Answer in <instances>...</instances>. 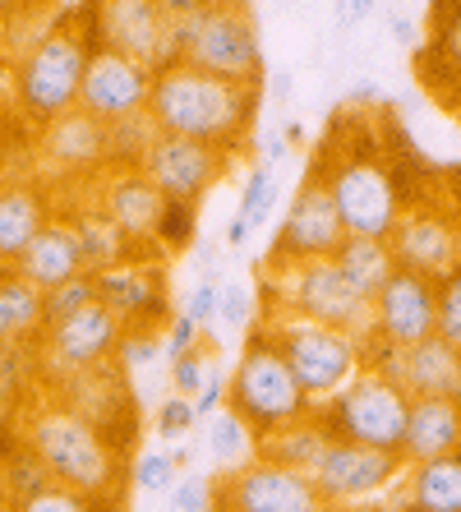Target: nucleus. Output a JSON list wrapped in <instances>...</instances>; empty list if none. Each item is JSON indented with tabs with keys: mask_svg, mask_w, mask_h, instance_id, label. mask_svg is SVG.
<instances>
[{
	"mask_svg": "<svg viewBox=\"0 0 461 512\" xmlns=\"http://www.w3.org/2000/svg\"><path fill=\"white\" fill-rule=\"evenodd\" d=\"M259 102L263 84H231V79H217V74H203L185 60H176V65L153 74L148 116L157 120L162 134L217 143L236 157L240 143L254 130V120H259Z\"/></svg>",
	"mask_w": 461,
	"mask_h": 512,
	"instance_id": "obj_1",
	"label": "nucleus"
},
{
	"mask_svg": "<svg viewBox=\"0 0 461 512\" xmlns=\"http://www.w3.org/2000/svg\"><path fill=\"white\" fill-rule=\"evenodd\" d=\"M88 51H93V42H88L83 14H60V19H47L37 28L28 47L10 56L5 97L28 130H42L56 116L79 107Z\"/></svg>",
	"mask_w": 461,
	"mask_h": 512,
	"instance_id": "obj_2",
	"label": "nucleus"
},
{
	"mask_svg": "<svg viewBox=\"0 0 461 512\" xmlns=\"http://www.w3.org/2000/svg\"><path fill=\"white\" fill-rule=\"evenodd\" d=\"M19 439L47 466V476L79 494H120L125 453L88 416L65 406L56 393H37L19 420Z\"/></svg>",
	"mask_w": 461,
	"mask_h": 512,
	"instance_id": "obj_3",
	"label": "nucleus"
},
{
	"mask_svg": "<svg viewBox=\"0 0 461 512\" xmlns=\"http://www.w3.org/2000/svg\"><path fill=\"white\" fill-rule=\"evenodd\" d=\"M383 143H351L342 134V143L332 139L314 167H319L323 185H328L337 217H342L346 236H379L388 240L397 217H402L406 199H402V180L388 167V157L379 153Z\"/></svg>",
	"mask_w": 461,
	"mask_h": 512,
	"instance_id": "obj_4",
	"label": "nucleus"
},
{
	"mask_svg": "<svg viewBox=\"0 0 461 512\" xmlns=\"http://www.w3.org/2000/svg\"><path fill=\"white\" fill-rule=\"evenodd\" d=\"M226 406L240 411L245 425L254 429L259 439H268V434H277V429L314 416V397L300 388V379L291 374V365H286V356L277 351V342H272L268 328L245 333V342H240Z\"/></svg>",
	"mask_w": 461,
	"mask_h": 512,
	"instance_id": "obj_5",
	"label": "nucleus"
},
{
	"mask_svg": "<svg viewBox=\"0 0 461 512\" xmlns=\"http://www.w3.org/2000/svg\"><path fill=\"white\" fill-rule=\"evenodd\" d=\"M263 328L272 333L277 351L286 356L291 374L300 379L314 406L328 402L337 388L360 374V337L342 333V328H328V323H314V319H300L291 310H277L263 319Z\"/></svg>",
	"mask_w": 461,
	"mask_h": 512,
	"instance_id": "obj_6",
	"label": "nucleus"
},
{
	"mask_svg": "<svg viewBox=\"0 0 461 512\" xmlns=\"http://www.w3.org/2000/svg\"><path fill=\"white\" fill-rule=\"evenodd\" d=\"M180 60L231 84H263L268 60L259 42V19L249 0H213L208 14L180 42Z\"/></svg>",
	"mask_w": 461,
	"mask_h": 512,
	"instance_id": "obj_7",
	"label": "nucleus"
},
{
	"mask_svg": "<svg viewBox=\"0 0 461 512\" xmlns=\"http://www.w3.org/2000/svg\"><path fill=\"white\" fill-rule=\"evenodd\" d=\"M314 411H319V420L328 425L332 439H351V443L383 448V453H402L411 393H406L402 383L383 379V374L360 370L346 388H337Z\"/></svg>",
	"mask_w": 461,
	"mask_h": 512,
	"instance_id": "obj_8",
	"label": "nucleus"
},
{
	"mask_svg": "<svg viewBox=\"0 0 461 512\" xmlns=\"http://www.w3.org/2000/svg\"><path fill=\"white\" fill-rule=\"evenodd\" d=\"M277 286V310H291L300 319L328 323V328H342V333L365 337L374 328V305H369L360 291L342 277V268L332 259H305L291 263V268H263Z\"/></svg>",
	"mask_w": 461,
	"mask_h": 512,
	"instance_id": "obj_9",
	"label": "nucleus"
},
{
	"mask_svg": "<svg viewBox=\"0 0 461 512\" xmlns=\"http://www.w3.org/2000/svg\"><path fill=\"white\" fill-rule=\"evenodd\" d=\"M120 333H125V323H120L116 314L102 305V300L83 305V310L70 314V319L47 323L42 342L33 346V356H37V383H42V393H51L56 383H65L70 374H79V370L107 365V360L116 356Z\"/></svg>",
	"mask_w": 461,
	"mask_h": 512,
	"instance_id": "obj_10",
	"label": "nucleus"
},
{
	"mask_svg": "<svg viewBox=\"0 0 461 512\" xmlns=\"http://www.w3.org/2000/svg\"><path fill=\"white\" fill-rule=\"evenodd\" d=\"M107 167H111L107 125L97 116H88L83 107L65 111L51 125L33 130V176L51 180V190L97 180Z\"/></svg>",
	"mask_w": 461,
	"mask_h": 512,
	"instance_id": "obj_11",
	"label": "nucleus"
},
{
	"mask_svg": "<svg viewBox=\"0 0 461 512\" xmlns=\"http://www.w3.org/2000/svg\"><path fill=\"white\" fill-rule=\"evenodd\" d=\"M83 28H88L93 47H116L125 56L143 60L148 70H166L180 60V47L166 28L157 0H88Z\"/></svg>",
	"mask_w": 461,
	"mask_h": 512,
	"instance_id": "obj_12",
	"label": "nucleus"
},
{
	"mask_svg": "<svg viewBox=\"0 0 461 512\" xmlns=\"http://www.w3.org/2000/svg\"><path fill=\"white\" fill-rule=\"evenodd\" d=\"M342 240H346V227H342V217H337V203H332L319 167L309 162L305 180L291 194V208H286L277 240H272V250H268V268H291V263H305V259H332V250Z\"/></svg>",
	"mask_w": 461,
	"mask_h": 512,
	"instance_id": "obj_13",
	"label": "nucleus"
},
{
	"mask_svg": "<svg viewBox=\"0 0 461 512\" xmlns=\"http://www.w3.org/2000/svg\"><path fill=\"white\" fill-rule=\"evenodd\" d=\"M402 471H406L402 453H383V448L351 439H328V448H323V457L314 462L309 476H314L328 508H346V503L383 499L402 480Z\"/></svg>",
	"mask_w": 461,
	"mask_h": 512,
	"instance_id": "obj_14",
	"label": "nucleus"
},
{
	"mask_svg": "<svg viewBox=\"0 0 461 512\" xmlns=\"http://www.w3.org/2000/svg\"><path fill=\"white\" fill-rule=\"evenodd\" d=\"M217 512H332L314 476L254 457L217 480Z\"/></svg>",
	"mask_w": 461,
	"mask_h": 512,
	"instance_id": "obj_15",
	"label": "nucleus"
},
{
	"mask_svg": "<svg viewBox=\"0 0 461 512\" xmlns=\"http://www.w3.org/2000/svg\"><path fill=\"white\" fill-rule=\"evenodd\" d=\"M97 277V300L116 314L125 328H166L171 319V291H166V263L162 250L148 245V250L130 254L125 263H111Z\"/></svg>",
	"mask_w": 461,
	"mask_h": 512,
	"instance_id": "obj_16",
	"label": "nucleus"
},
{
	"mask_svg": "<svg viewBox=\"0 0 461 512\" xmlns=\"http://www.w3.org/2000/svg\"><path fill=\"white\" fill-rule=\"evenodd\" d=\"M388 245L397 268H411V273H425L438 282L461 263V222L448 203L415 199L402 208Z\"/></svg>",
	"mask_w": 461,
	"mask_h": 512,
	"instance_id": "obj_17",
	"label": "nucleus"
},
{
	"mask_svg": "<svg viewBox=\"0 0 461 512\" xmlns=\"http://www.w3.org/2000/svg\"><path fill=\"white\" fill-rule=\"evenodd\" d=\"M139 171L162 190V199L199 203L203 194L231 171V153L217 148V143H199V139H185V134L157 130V139L148 143Z\"/></svg>",
	"mask_w": 461,
	"mask_h": 512,
	"instance_id": "obj_18",
	"label": "nucleus"
},
{
	"mask_svg": "<svg viewBox=\"0 0 461 512\" xmlns=\"http://www.w3.org/2000/svg\"><path fill=\"white\" fill-rule=\"evenodd\" d=\"M51 393L60 397L65 406H74L79 416H88L120 453L130 457L134 448V434H139V406L130 397V383H125V370L116 360L107 365H93V370H79L70 374L65 383H56Z\"/></svg>",
	"mask_w": 461,
	"mask_h": 512,
	"instance_id": "obj_19",
	"label": "nucleus"
},
{
	"mask_svg": "<svg viewBox=\"0 0 461 512\" xmlns=\"http://www.w3.org/2000/svg\"><path fill=\"white\" fill-rule=\"evenodd\" d=\"M153 74L143 60L125 56L116 47H93L88 51V65H83V88H79V107L88 116H97L102 125L125 116H139L148 111V97H153Z\"/></svg>",
	"mask_w": 461,
	"mask_h": 512,
	"instance_id": "obj_20",
	"label": "nucleus"
},
{
	"mask_svg": "<svg viewBox=\"0 0 461 512\" xmlns=\"http://www.w3.org/2000/svg\"><path fill=\"white\" fill-rule=\"evenodd\" d=\"M374 333L392 346H415L438 333V282L411 268L383 282V291L374 296Z\"/></svg>",
	"mask_w": 461,
	"mask_h": 512,
	"instance_id": "obj_21",
	"label": "nucleus"
},
{
	"mask_svg": "<svg viewBox=\"0 0 461 512\" xmlns=\"http://www.w3.org/2000/svg\"><path fill=\"white\" fill-rule=\"evenodd\" d=\"M93 199L134 245H157V217H162V190L139 167H107L93 180Z\"/></svg>",
	"mask_w": 461,
	"mask_h": 512,
	"instance_id": "obj_22",
	"label": "nucleus"
},
{
	"mask_svg": "<svg viewBox=\"0 0 461 512\" xmlns=\"http://www.w3.org/2000/svg\"><path fill=\"white\" fill-rule=\"evenodd\" d=\"M56 217V190L42 176H0V268H14Z\"/></svg>",
	"mask_w": 461,
	"mask_h": 512,
	"instance_id": "obj_23",
	"label": "nucleus"
},
{
	"mask_svg": "<svg viewBox=\"0 0 461 512\" xmlns=\"http://www.w3.org/2000/svg\"><path fill=\"white\" fill-rule=\"evenodd\" d=\"M388 499L402 512H461V448L429 462H406Z\"/></svg>",
	"mask_w": 461,
	"mask_h": 512,
	"instance_id": "obj_24",
	"label": "nucleus"
},
{
	"mask_svg": "<svg viewBox=\"0 0 461 512\" xmlns=\"http://www.w3.org/2000/svg\"><path fill=\"white\" fill-rule=\"evenodd\" d=\"M461 448V397H411L402 434V462H429V457Z\"/></svg>",
	"mask_w": 461,
	"mask_h": 512,
	"instance_id": "obj_25",
	"label": "nucleus"
},
{
	"mask_svg": "<svg viewBox=\"0 0 461 512\" xmlns=\"http://www.w3.org/2000/svg\"><path fill=\"white\" fill-rule=\"evenodd\" d=\"M14 273L28 277L33 286H42V291H51V286H60V282H70V277L88 273L79 240H74V231L65 227V217L56 213L47 227L37 231L33 245L19 254V263H14Z\"/></svg>",
	"mask_w": 461,
	"mask_h": 512,
	"instance_id": "obj_26",
	"label": "nucleus"
},
{
	"mask_svg": "<svg viewBox=\"0 0 461 512\" xmlns=\"http://www.w3.org/2000/svg\"><path fill=\"white\" fill-rule=\"evenodd\" d=\"M42 286L19 277L14 268H0V351H33L47 333V305Z\"/></svg>",
	"mask_w": 461,
	"mask_h": 512,
	"instance_id": "obj_27",
	"label": "nucleus"
},
{
	"mask_svg": "<svg viewBox=\"0 0 461 512\" xmlns=\"http://www.w3.org/2000/svg\"><path fill=\"white\" fill-rule=\"evenodd\" d=\"M425 47V70L429 84L448 102H461V0H434V14H429V42Z\"/></svg>",
	"mask_w": 461,
	"mask_h": 512,
	"instance_id": "obj_28",
	"label": "nucleus"
},
{
	"mask_svg": "<svg viewBox=\"0 0 461 512\" xmlns=\"http://www.w3.org/2000/svg\"><path fill=\"white\" fill-rule=\"evenodd\" d=\"M402 388L411 397H461V351L438 333L406 346Z\"/></svg>",
	"mask_w": 461,
	"mask_h": 512,
	"instance_id": "obj_29",
	"label": "nucleus"
},
{
	"mask_svg": "<svg viewBox=\"0 0 461 512\" xmlns=\"http://www.w3.org/2000/svg\"><path fill=\"white\" fill-rule=\"evenodd\" d=\"M332 263L342 268V277L360 291V296L374 305V296L383 291L392 273H397V259H392V245L379 236H346L337 250H332Z\"/></svg>",
	"mask_w": 461,
	"mask_h": 512,
	"instance_id": "obj_30",
	"label": "nucleus"
},
{
	"mask_svg": "<svg viewBox=\"0 0 461 512\" xmlns=\"http://www.w3.org/2000/svg\"><path fill=\"white\" fill-rule=\"evenodd\" d=\"M328 425L319 420V411L305 420H296V425L277 429V434H268V439L259 443V457H268V462H282L291 466V471H314V462L323 457V448H328Z\"/></svg>",
	"mask_w": 461,
	"mask_h": 512,
	"instance_id": "obj_31",
	"label": "nucleus"
},
{
	"mask_svg": "<svg viewBox=\"0 0 461 512\" xmlns=\"http://www.w3.org/2000/svg\"><path fill=\"white\" fill-rule=\"evenodd\" d=\"M208 425V457H213V466L217 471H240L245 462H254L259 457V434L245 425V416L240 411H231V406H222L217 416H208L203 420Z\"/></svg>",
	"mask_w": 461,
	"mask_h": 512,
	"instance_id": "obj_32",
	"label": "nucleus"
},
{
	"mask_svg": "<svg viewBox=\"0 0 461 512\" xmlns=\"http://www.w3.org/2000/svg\"><path fill=\"white\" fill-rule=\"evenodd\" d=\"M125 508V499L120 494H79V489H65L51 480L47 489H37V494H28L24 503H14L10 512H120Z\"/></svg>",
	"mask_w": 461,
	"mask_h": 512,
	"instance_id": "obj_33",
	"label": "nucleus"
},
{
	"mask_svg": "<svg viewBox=\"0 0 461 512\" xmlns=\"http://www.w3.org/2000/svg\"><path fill=\"white\" fill-rule=\"evenodd\" d=\"M157 250L162 254H190L199 240V203L190 199H162V217H157Z\"/></svg>",
	"mask_w": 461,
	"mask_h": 512,
	"instance_id": "obj_34",
	"label": "nucleus"
},
{
	"mask_svg": "<svg viewBox=\"0 0 461 512\" xmlns=\"http://www.w3.org/2000/svg\"><path fill=\"white\" fill-rule=\"evenodd\" d=\"M107 139H111V167H139L143 153H148V143L157 139V120L148 116V111L125 116V120H111Z\"/></svg>",
	"mask_w": 461,
	"mask_h": 512,
	"instance_id": "obj_35",
	"label": "nucleus"
},
{
	"mask_svg": "<svg viewBox=\"0 0 461 512\" xmlns=\"http://www.w3.org/2000/svg\"><path fill=\"white\" fill-rule=\"evenodd\" d=\"M272 208H277V171L263 167V162H254L245 176V190H240V208L236 213L249 222V231H263L268 227Z\"/></svg>",
	"mask_w": 461,
	"mask_h": 512,
	"instance_id": "obj_36",
	"label": "nucleus"
},
{
	"mask_svg": "<svg viewBox=\"0 0 461 512\" xmlns=\"http://www.w3.org/2000/svg\"><path fill=\"white\" fill-rule=\"evenodd\" d=\"M125 374H143L157 370V360H166V337L162 328H125L116 342V356H111Z\"/></svg>",
	"mask_w": 461,
	"mask_h": 512,
	"instance_id": "obj_37",
	"label": "nucleus"
},
{
	"mask_svg": "<svg viewBox=\"0 0 461 512\" xmlns=\"http://www.w3.org/2000/svg\"><path fill=\"white\" fill-rule=\"evenodd\" d=\"M130 480H134L139 494L166 499L171 485L180 480V466H176V457H171V448H148V453H139L134 457V466H130Z\"/></svg>",
	"mask_w": 461,
	"mask_h": 512,
	"instance_id": "obj_38",
	"label": "nucleus"
},
{
	"mask_svg": "<svg viewBox=\"0 0 461 512\" xmlns=\"http://www.w3.org/2000/svg\"><path fill=\"white\" fill-rule=\"evenodd\" d=\"M166 365H171V370H166L171 393L194 397L203 388V379H208V370L217 365V342H213V337H203L194 351H185V356H176V360H166Z\"/></svg>",
	"mask_w": 461,
	"mask_h": 512,
	"instance_id": "obj_39",
	"label": "nucleus"
},
{
	"mask_svg": "<svg viewBox=\"0 0 461 512\" xmlns=\"http://www.w3.org/2000/svg\"><path fill=\"white\" fill-rule=\"evenodd\" d=\"M249 323H254V291L236 277H222L217 282V328L226 333H245Z\"/></svg>",
	"mask_w": 461,
	"mask_h": 512,
	"instance_id": "obj_40",
	"label": "nucleus"
},
{
	"mask_svg": "<svg viewBox=\"0 0 461 512\" xmlns=\"http://www.w3.org/2000/svg\"><path fill=\"white\" fill-rule=\"evenodd\" d=\"M166 508L171 512H217V476H203V471H180V480L166 494Z\"/></svg>",
	"mask_w": 461,
	"mask_h": 512,
	"instance_id": "obj_41",
	"label": "nucleus"
},
{
	"mask_svg": "<svg viewBox=\"0 0 461 512\" xmlns=\"http://www.w3.org/2000/svg\"><path fill=\"white\" fill-rule=\"evenodd\" d=\"M93 300H97V277L93 273H79V277H70V282L51 286L47 296H42V305H47V323L70 319V314H79L83 305H93Z\"/></svg>",
	"mask_w": 461,
	"mask_h": 512,
	"instance_id": "obj_42",
	"label": "nucleus"
},
{
	"mask_svg": "<svg viewBox=\"0 0 461 512\" xmlns=\"http://www.w3.org/2000/svg\"><path fill=\"white\" fill-rule=\"evenodd\" d=\"M157 439L162 443H180V439H190L194 429H199V411H194V397H180V393H171V397H162L157 402Z\"/></svg>",
	"mask_w": 461,
	"mask_h": 512,
	"instance_id": "obj_43",
	"label": "nucleus"
},
{
	"mask_svg": "<svg viewBox=\"0 0 461 512\" xmlns=\"http://www.w3.org/2000/svg\"><path fill=\"white\" fill-rule=\"evenodd\" d=\"M438 337L461 351V263L438 277Z\"/></svg>",
	"mask_w": 461,
	"mask_h": 512,
	"instance_id": "obj_44",
	"label": "nucleus"
},
{
	"mask_svg": "<svg viewBox=\"0 0 461 512\" xmlns=\"http://www.w3.org/2000/svg\"><path fill=\"white\" fill-rule=\"evenodd\" d=\"M180 310L190 314L194 323H199V333L208 337L217 328V282L213 277H194L190 291H185V305Z\"/></svg>",
	"mask_w": 461,
	"mask_h": 512,
	"instance_id": "obj_45",
	"label": "nucleus"
},
{
	"mask_svg": "<svg viewBox=\"0 0 461 512\" xmlns=\"http://www.w3.org/2000/svg\"><path fill=\"white\" fill-rule=\"evenodd\" d=\"M157 5H162V19H166V28H171V37H176V47H180V42L190 37V28L208 14L213 0H157Z\"/></svg>",
	"mask_w": 461,
	"mask_h": 512,
	"instance_id": "obj_46",
	"label": "nucleus"
},
{
	"mask_svg": "<svg viewBox=\"0 0 461 512\" xmlns=\"http://www.w3.org/2000/svg\"><path fill=\"white\" fill-rule=\"evenodd\" d=\"M162 337H166V360L185 356V351H194V346L203 342L199 323H194V319H190V314H185V310H176V314H171V319H166Z\"/></svg>",
	"mask_w": 461,
	"mask_h": 512,
	"instance_id": "obj_47",
	"label": "nucleus"
},
{
	"mask_svg": "<svg viewBox=\"0 0 461 512\" xmlns=\"http://www.w3.org/2000/svg\"><path fill=\"white\" fill-rule=\"evenodd\" d=\"M226 393H231V374H226L222 365H213V370H208V379H203V388L194 393V411H199V420L217 416V411L226 406Z\"/></svg>",
	"mask_w": 461,
	"mask_h": 512,
	"instance_id": "obj_48",
	"label": "nucleus"
},
{
	"mask_svg": "<svg viewBox=\"0 0 461 512\" xmlns=\"http://www.w3.org/2000/svg\"><path fill=\"white\" fill-rule=\"evenodd\" d=\"M383 0H332V24L342 28V33H351V28L369 24L374 14H379Z\"/></svg>",
	"mask_w": 461,
	"mask_h": 512,
	"instance_id": "obj_49",
	"label": "nucleus"
},
{
	"mask_svg": "<svg viewBox=\"0 0 461 512\" xmlns=\"http://www.w3.org/2000/svg\"><path fill=\"white\" fill-rule=\"evenodd\" d=\"M190 263H194V277H213V282H222V245L208 240L203 231L190 245Z\"/></svg>",
	"mask_w": 461,
	"mask_h": 512,
	"instance_id": "obj_50",
	"label": "nucleus"
},
{
	"mask_svg": "<svg viewBox=\"0 0 461 512\" xmlns=\"http://www.w3.org/2000/svg\"><path fill=\"white\" fill-rule=\"evenodd\" d=\"M388 37H392V42H397L402 51H415L420 42H425V28L415 24L406 10H388Z\"/></svg>",
	"mask_w": 461,
	"mask_h": 512,
	"instance_id": "obj_51",
	"label": "nucleus"
},
{
	"mask_svg": "<svg viewBox=\"0 0 461 512\" xmlns=\"http://www.w3.org/2000/svg\"><path fill=\"white\" fill-rule=\"evenodd\" d=\"M263 93H268V102L286 107V102L296 97V74L286 70V65H272V70L263 74Z\"/></svg>",
	"mask_w": 461,
	"mask_h": 512,
	"instance_id": "obj_52",
	"label": "nucleus"
},
{
	"mask_svg": "<svg viewBox=\"0 0 461 512\" xmlns=\"http://www.w3.org/2000/svg\"><path fill=\"white\" fill-rule=\"evenodd\" d=\"M19 24H37V0H0V33Z\"/></svg>",
	"mask_w": 461,
	"mask_h": 512,
	"instance_id": "obj_53",
	"label": "nucleus"
},
{
	"mask_svg": "<svg viewBox=\"0 0 461 512\" xmlns=\"http://www.w3.org/2000/svg\"><path fill=\"white\" fill-rule=\"evenodd\" d=\"M286 157H291V143H286V134H282V130H268V134H263V153H259L263 167L277 171Z\"/></svg>",
	"mask_w": 461,
	"mask_h": 512,
	"instance_id": "obj_54",
	"label": "nucleus"
},
{
	"mask_svg": "<svg viewBox=\"0 0 461 512\" xmlns=\"http://www.w3.org/2000/svg\"><path fill=\"white\" fill-rule=\"evenodd\" d=\"M346 102H351V107H388V93H383L379 84H369V79H360V84H351Z\"/></svg>",
	"mask_w": 461,
	"mask_h": 512,
	"instance_id": "obj_55",
	"label": "nucleus"
},
{
	"mask_svg": "<svg viewBox=\"0 0 461 512\" xmlns=\"http://www.w3.org/2000/svg\"><path fill=\"white\" fill-rule=\"evenodd\" d=\"M249 236H254V231H249L245 217H240V213L226 217V227H222V245H226V250H245Z\"/></svg>",
	"mask_w": 461,
	"mask_h": 512,
	"instance_id": "obj_56",
	"label": "nucleus"
},
{
	"mask_svg": "<svg viewBox=\"0 0 461 512\" xmlns=\"http://www.w3.org/2000/svg\"><path fill=\"white\" fill-rule=\"evenodd\" d=\"M332 512H402L397 503L383 494V499H365V503H346V508H332Z\"/></svg>",
	"mask_w": 461,
	"mask_h": 512,
	"instance_id": "obj_57",
	"label": "nucleus"
},
{
	"mask_svg": "<svg viewBox=\"0 0 461 512\" xmlns=\"http://www.w3.org/2000/svg\"><path fill=\"white\" fill-rule=\"evenodd\" d=\"M282 134H286V143H291V148H296V143H305V120H286Z\"/></svg>",
	"mask_w": 461,
	"mask_h": 512,
	"instance_id": "obj_58",
	"label": "nucleus"
},
{
	"mask_svg": "<svg viewBox=\"0 0 461 512\" xmlns=\"http://www.w3.org/2000/svg\"><path fill=\"white\" fill-rule=\"evenodd\" d=\"M171 457H176L180 471H194V457H199V448H171Z\"/></svg>",
	"mask_w": 461,
	"mask_h": 512,
	"instance_id": "obj_59",
	"label": "nucleus"
},
{
	"mask_svg": "<svg viewBox=\"0 0 461 512\" xmlns=\"http://www.w3.org/2000/svg\"><path fill=\"white\" fill-rule=\"evenodd\" d=\"M452 213H457V222H461V203H452Z\"/></svg>",
	"mask_w": 461,
	"mask_h": 512,
	"instance_id": "obj_60",
	"label": "nucleus"
},
{
	"mask_svg": "<svg viewBox=\"0 0 461 512\" xmlns=\"http://www.w3.org/2000/svg\"><path fill=\"white\" fill-rule=\"evenodd\" d=\"M157 512H171V508H166V503H162V508H157Z\"/></svg>",
	"mask_w": 461,
	"mask_h": 512,
	"instance_id": "obj_61",
	"label": "nucleus"
},
{
	"mask_svg": "<svg viewBox=\"0 0 461 512\" xmlns=\"http://www.w3.org/2000/svg\"><path fill=\"white\" fill-rule=\"evenodd\" d=\"M0 120H5V107H0Z\"/></svg>",
	"mask_w": 461,
	"mask_h": 512,
	"instance_id": "obj_62",
	"label": "nucleus"
},
{
	"mask_svg": "<svg viewBox=\"0 0 461 512\" xmlns=\"http://www.w3.org/2000/svg\"><path fill=\"white\" fill-rule=\"evenodd\" d=\"M0 60H5V51H0Z\"/></svg>",
	"mask_w": 461,
	"mask_h": 512,
	"instance_id": "obj_63",
	"label": "nucleus"
}]
</instances>
